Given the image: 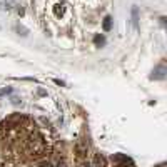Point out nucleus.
<instances>
[{
  "mask_svg": "<svg viewBox=\"0 0 167 167\" xmlns=\"http://www.w3.org/2000/svg\"><path fill=\"white\" fill-rule=\"evenodd\" d=\"M102 29H104L105 32H109L112 29V19L110 17H105L104 19V22H102Z\"/></svg>",
  "mask_w": 167,
  "mask_h": 167,
  "instance_id": "7ed1b4c3",
  "label": "nucleus"
},
{
  "mask_svg": "<svg viewBox=\"0 0 167 167\" xmlns=\"http://www.w3.org/2000/svg\"><path fill=\"white\" fill-rule=\"evenodd\" d=\"M40 167H53V165H52L50 162H44V164H42Z\"/></svg>",
  "mask_w": 167,
  "mask_h": 167,
  "instance_id": "1a4fd4ad",
  "label": "nucleus"
},
{
  "mask_svg": "<svg viewBox=\"0 0 167 167\" xmlns=\"http://www.w3.org/2000/svg\"><path fill=\"white\" fill-rule=\"evenodd\" d=\"M132 27L134 29H139V10L137 7H132Z\"/></svg>",
  "mask_w": 167,
  "mask_h": 167,
  "instance_id": "f03ea898",
  "label": "nucleus"
},
{
  "mask_svg": "<svg viewBox=\"0 0 167 167\" xmlns=\"http://www.w3.org/2000/svg\"><path fill=\"white\" fill-rule=\"evenodd\" d=\"M94 165H95V167H104V157L97 154V155H95V160H94Z\"/></svg>",
  "mask_w": 167,
  "mask_h": 167,
  "instance_id": "39448f33",
  "label": "nucleus"
},
{
  "mask_svg": "<svg viewBox=\"0 0 167 167\" xmlns=\"http://www.w3.org/2000/svg\"><path fill=\"white\" fill-rule=\"evenodd\" d=\"M80 167H89V165H87V164H82V165H80Z\"/></svg>",
  "mask_w": 167,
  "mask_h": 167,
  "instance_id": "9b49d317",
  "label": "nucleus"
},
{
  "mask_svg": "<svg viewBox=\"0 0 167 167\" xmlns=\"http://www.w3.org/2000/svg\"><path fill=\"white\" fill-rule=\"evenodd\" d=\"M10 92H12V89H10V87H3V89H0V97L7 95V94H10Z\"/></svg>",
  "mask_w": 167,
  "mask_h": 167,
  "instance_id": "6e6552de",
  "label": "nucleus"
},
{
  "mask_svg": "<svg viewBox=\"0 0 167 167\" xmlns=\"http://www.w3.org/2000/svg\"><path fill=\"white\" fill-rule=\"evenodd\" d=\"M165 67L164 65H159V67H155L154 69V72L152 75H150V79H155V80H164L165 79Z\"/></svg>",
  "mask_w": 167,
  "mask_h": 167,
  "instance_id": "f257e3e1",
  "label": "nucleus"
},
{
  "mask_svg": "<svg viewBox=\"0 0 167 167\" xmlns=\"http://www.w3.org/2000/svg\"><path fill=\"white\" fill-rule=\"evenodd\" d=\"M64 10H65V5H64V3L55 5V15H57V17H62V15H64Z\"/></svg>",
  "mask_w": 167,
  "mask_h": 167,
  "instance_id": "20e7f679",
  "label": "nucleus"
},
{
  "mask_svg": "<svg viewBox=\"0 0 167 167\" xmlns=\"http://www.w3.org/2000/svg\"><path fill=\"white\" fill-rule=\"evenodd\" d=\"M17 32H19L20 35H24V37L29 35V30H27L25 27H22V25H17Z\"/></svg>",
  "mask_w": 167,
  "mask_h": 167,
  "instance_id": "0eeeda50",
  "label": "nucleus"
},
{
  "mask_svg": "<svg viewBox=\"0 0 167 167\" xmlns=\"http://www.w3.org/2000/svg\"><path fill=\"white\" fill-rule=\"evenodd\" d=\"M94 42H95V45H104L105 44V39H104V35H95Z\"/></svg>",
  "mask_w": 167,
  "mask_h": 167,
  "instance_id": "423d86ee",
  "label": "nucleus"
},
{
  "mask_svg": "<svg viewBox=\"0 0 167 167\" xmlns=\"http://www.w3.org/2000/svg\"><path fill=\"white\" fill-rule=\"evenodd\" d=\"M53 82H55V84H58V85H64V82H62V80H58V79H55Z\"/></svg>",
  "mask_w": 167,
  "mask_h": 167,
  "instance_id": "9d476101",
  "label": "nucleus"
}]
</instances>
